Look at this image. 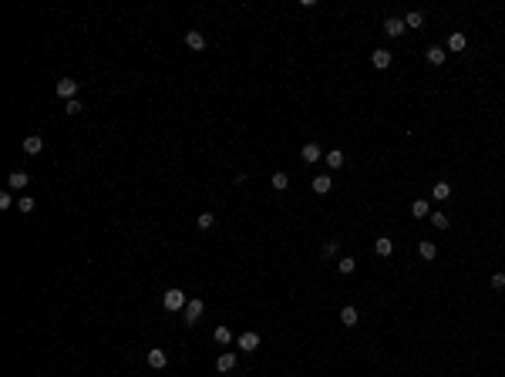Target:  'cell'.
I'll return each mask as SVG.
<instances>
[{
	"label": "cell",
	"instance_id": "cell-20",
	"mask_svg": "<svg viewBox=\"0 0 505 377\" xmlns=\"http://www.w3.org/2000/svg\"><path fill=\"white\" fill-rule=\"evenodd\" d=\"M327 165H330V168H344V152H340V148H334V152L327 155Z\"/></svg>",
	"mask_w": 505,
	"mask_h": 377
},
{
	"label": "cell",
	"instance_id": "cell-32",
	"mask_svg": "<svg viewBox=\"0 0 505 377\" xmlns=\"http://www.w3.org/2000/svg\"><path fill=\"white\" fill-rule=\"evenodd\" d=\"M337 253V243H334V239H330V243H324V256H334Z\"/></svg>",
	"mask_w": 505,
	"mask_h": 377
},
{
	"label": "cell",
	"instance_id": "cell-13",
	"mask_svg": "<svg viewBox=\"0 0 505 377\" xmlns=\"http://www.w3.org/2000/svg\"><path fill=\"white\" fill-rule=\"evenodd\" d=\"M357 320L360 317H357L354 307H344V310H340V323H344V327H357Z\"/></svg>",
	"mask_w": 505,
	"mask_h": 377
},
{
	"label": "cell",
	"instance_id": "cell-22",
	"mask_svg": "<svg viewBox=\"0 0 505 377\" xmlns=\"http://www.w3.org/2000/svg\"><path fill=\"white\" fill-rule=\"evenodd\" d=\"M216 344H233V333H229V327H216Z\"/></svg>",
	"mask_w": 505,
	"mask_h": 377
},
{
	"label": "cell",
	"instance_id": "cell-8",
	"mask_svg": "<svg viewBox=\"0 0 505 377\" xmlns=\"http://www.w3.org/2000/svg\"><path fill=\"white\" fill-rule=\"evenodd\" d=\"M330 189H334V178H330V175H317L314 178V192H317V196H327Z\"/></svg>",
	"mask_w": 505,
	"mask_h": 377
},
{
	"label": "cell",
	"instance_id": "cell-25",
	"mask_svg": "<svg viewBox=\"0 0 505 377\" xmlns=\"http://www.w3.org/2000/svg\"><path fill=\"white\" fill-rule=\"evenodd\" d=\"M431 222H435V229H448L451 219L445 216V212H431Z\"/></svg>",
	"mask_w": 505,
	"mask_h": 377
},
{
	"label": "cell",
	"instance_id": "cell-15",
	"mask_svg": "<svg viewBox=\"0 0 505 377\" xmlns=\"http://www.w3.org/2000/svg\"><path fill=\"white\" fill-rule=\"evenodd\" d=\"M418 256H421V259H435V256H438V246L425 239V243H418Z\"/></svg>",
	"mask_w": 505,
	"mask_h": 377
},
{
	"label": "cell",
	"instance_id": "cell-4",
	"mask_svg": "<svg viewBox=\"0 0 505 377\" xmlns=\"http://www.w3.org/2000/svg\"><path fill=\"white\" fill-rule=\"evenodd\" d=\"M404 31H408V27H404L401 17H387V21H384V34H387V37H401Z\"/></svg>",
	"mask_w": 505,
	"mask_h": 377
},
{
	"label": "cell",
	"instance_id": "cell-27",
	"mask_svg": "<svg viewBox=\"0 0 505 377\" xmlns=\"http://www.w3.org/2000/svg\"><path fill=\"white\" fill-rule=\"evenodd\" d=\"M17 209H21V212H34V199H31V196H21V199H17Z\"/></svg>",
	"mask_w": 505,
	"mask_h": 377
},
{
	"label": "cell",
	"instance_id": "cell-3",
	"mask_svg": "<svg viewBox=\"0 0 505 377\" xmlns=\"http://www.w3.org/2000/svg\"><path fill=\"white\" fill-rule=\"evenodd\" d=\"M202 310H206V303H202V300H189V303H185V323H189V327H192V323H199Z\"/></svg>",
	"mask_w": 505,
	"mask_h": 377
},
{
	"label": "cell",
	"instance_id": "cell-6",
	"mask_svg": "<svg viewBox=\"0 0 505 377\" xmlns=\"http://www.w3.org/2000/svg\"><path fill=\"white\" fill-rule=\"evenodd\" d=\"M41 148H44V138H41V135H27V138H24V152H27V155H37Z\"/></svg>",
	"mask_w": 505,
	"mask_h": 377
},
{
	"label": "cell",
	"instance_id": "cell-30",
	"mask_svg": "<svg viewBox=\"0 0 505 377\" xmlns=\"http://www.w3.org/2000/svg\"><path fill=\"white\" fill-rule=\"evenodd\" d=\"M64 111H67V115H78V111H81V101H78V98H74V101H67V105H64Z\"/></svg>",
	"mask_w": 505,
	"mask_h": 377
},
{
	"label": "cell",
	"instance_id": "cell-9",
	"mask_svg": "<svg viewBox=\"0 0 505 377\" xmlns=\"http://www.w3.org/2000/svg\"><path fill=\"white\" fill-rule=\"evenodd\" d=\"M185 44H189L192 51H206V37H202L199 31H189L185 34Z\"/></svg>",
	"mask_w": 505,
	"mask_h": 377
},
{
	"label": "cell",
	"instance_id": "cell-21",
	"mask_svg": "<svg viewBox=\"0 0 505 377\" xmlns=\"http://www.w3.org/2000/svg\"><path fill=\"white\" fill-rule=\"evenodd\" d=\"M411 216H418V219H425V216H431V209H428L425 199H418L415 206H411Z\"/></svg>",
	"mask_w": 505,
	"mask_h": 377
},
{
	"label": "cell",
	"instance_id": "cell-17",
	"mask_svg": "<svg viewBox=\"0 0 505 377\" xmlns=\"http://www.w3.org/2000/svg\"><path fill=\"white\" fill-rule=\"evenodd\" d=\"M216 367H219L223 374H226V370H233V367H236V354H223L219 360H216Z\"/></svg>",
	"mask_w": 505,
	"mask_h": 377
},
{
	"label": "cell",
	"instance_id": "cell-16",
	"mask_svg": "<svg viewBox=\"0 0 505 377\" xmlns=\"http://www.w3.org/2000/svg\"><path fill=\"white\" fill-rule=\"evenodd\" d=\"M431 196H435L438 202H445V199L451 196V185H448V182H435V189H431Z\"/></svg>",
	"mask_w": 505,
	"mask_h": 377
},
{
	"label": "cell",
	"instance_id": "cell-28",
	"mask_svg": "<svg viewBox=\"0 0 505 377\" xmlns=\"http://www.w3.org/2000/svg\"><path fill=\"white\" fill-rule=\"evenodd\" d=\"M286 185H290L286 172H276V175H273V189H286Z\"/></svg>",
	"mask_w": 505,
	"mask_h": 377
},
{
	"label": "cell",
	"instance_id": "cell-5",
	"mask_svg": "<svg viewBox=\"0 0 505 377\" xmlns=\"http://www.w3.org/2000/svg\"><path fill=\"white\" fill-rule=\"evenodd\" d=\"M370 64L377 67V71H384V67H391V51H384V47H377V51L370 54Z\"/></svg>",
	"mask_w": 505,
	"mask_h": 377
},
{
	"label": "cell",
	"instance_id": "cell-26",
	"mask_svg": "<svg viewBox=\"0 0 505 377\" xmlns=\"http://www.w3.org/2000/svg\"><path fill=\"white\" fill-rule=\"evenodd\" d=\"M213 226H216V216L213 212H202L199 216V229H213Z\"/></svg>",
	"mask_w": 505,
	"mask_h": 377
},
{
	"label": "cell",
	"instance_id": "cell-23",
	"mask_svg": "<svg viewBox=\"0 0 505 377\" xmlns=\"http://www.w3.org/2000/svg\"><path fill=\"white\" fill-rule=\"evenodd\" d=\"M27 182H31V178H27V172H11V189H24Z\"/></svg>",
	"mask_w": 505,
	"mask_h": 377
},
{
	"label": "cell",
	"instance_id": "cell-7",
	"mask_svg": "<svg viewBox=\"0 0 505 377\" xmlns=\"http://www.w3.org/2000/svg\"><path fill=\"white\" fill-rule=\"evenodd\" d=\"M145 360H148V367H155V370H162V367L168 364L165 350H158V347H155V350H148V357H145Z\"/></svg>",
	"mask_w": 505,
	"mask_h": 377
},
{
	"label": "cell",
	"instance_id": "cell-10",
	"mask_svg": "<svg viewBox=\"0 0 505 377\" xmlns=\"http://www.w3.org/2000/svg\"><path fill=\"white\" fill-rule=\"evenodd\" d=\"M445 57H448V51L445 47H428V64H445Z\"/></svg>",
	"mask_w": 505,
	"mask_h": 377
},
{
	"label": "cell",
	"instance_id": "cell-18",
	"mask_svg": "<svg viewBox=\"0 0 505 377\" xmlns=\"http://www.w3.org/2000/svg\"><path fill=\"white\" fill-rule=\"evenodd\" d=\"M421 24H425V14L421 11H411L408 17H404V27H421Z\"/></svg>",
	"mask_w": 505,
	"mask_h": 377
},
{
	"label": "cell",
	"instance_id": "cell-24",
	"mask_svg": "<svg viewBox=\"0 0 505 377\" xmlns=\"http://www.w3.org/2000/svg\"><path fill=\"white\" fill-rule=\"evenodd\" d=\"M337 269H340L344 276H350V273L357 269V263H354V256H344V259H340V266H337Z\"/></svg>",
	"mask_w": 505,
	"mask_h": 377
},
{
	"label": "cell",
	"instance_id": "cell-11",
	"mask_svg": "<svg viewBox=\"0 0 505 377\" xmlns=\"http://www.w3.org/2000/svg\"><path fill=\"white\" fill-rule=\"evenodd\" d=\"M303 162H320V145L317 142H310V145H303Z\"/></svg>",
	"mask_w": 505,
	"mask_h": 377
},
{
	"label": "cell",
	"instance_id": "cell-1",
	"mask_svg": "<svg viewBox=\"0 0 505 377\" xmlns=\"http://www.w3.org/2000/svg\"><path fill=\"white\" fill-rule=\"evenodd\" d=\"M185 303H189V297H185L179 287H172V290H165V293H162V307H165V310H172V313H175V310H185Z\"/></svg>",
	"mask_w": 505,
	"mask_h": 377
},
{
	"label": "cell",
	"instance_id": "cell-29",
	"mask_svg": "<svg viewBox=\"0 0 505 377\" xmlns=\"http://www.w3.org/2000/svg\"><path fill=\"white\" fill-rule=\"evenodd\" d=\"M14 206V196L11 192H0V209H11Z\"/></svg>",
	"mask_w": 505,
	"mask_h": 377
},
{
	"label": "cell",
	"instance_id": "cell-2",
	"mask_svg": "<svg viewBox=\"0 0 505 377\" xmlns=\"http://www.w3.org/2000/svg\"><path fill=\"white\" fill-rule=\"evenodd\" d=\"M57 95L67 98V101H74V98H78V81H74V78H61V81H57Z\"/></svg>",
	"mask_w": 505,
	"mask_h": 377
},
{
	"label": "cell",
	"instance_id": "cell-12",
	"mask_svg": "<svg viewBox=\"0 0 505 377\" xmlns=\"http://www.w3.org/2000/svg\"><path fill=\"white\" fill-rule=\"evenodd\" d=\"M256 347H259V337H256L253 330L239 337V350H256Z\"/></svg>",
	"mask_w": 505,
	"mask_h": 377
},
{
	"label": "cell",
	"instance_id": "cell-31",
	"mask_svg": "<svg viewBox=\"0 0 505 377\" xmlns=\"http://www.w3.org/2000/svg\"><path fill=\"white\" fill-rule=\"evenodd\" d=\"M492 287H495V290H505V273H495V276H492Z\"/></svg>",
	"mask_w": 505,
	"mask_h": 377
},
{
	"label": "cell",
	"instance_id": "cell-14",
	"mask_svg": "<svg viewBox=\"0 0 505 377\" xmlns=\"http://www.w3.org/2000/svg\"><path fill=\"white\" fill-rule=\"evenodd\" d=\"M374 249H377V256H391V253H394V239H387V236H381V239L374 243Z\"/></svg>",
	"mask_w": 505,
	"mask_h": 377
},
{
	"label": "cell",
	"instance_id": "cell-19",
	"mask_svg": "<svg viewBox=\"0 0 505 377\" xmlns=\"http://www.w3.org/2000/svg\"><path fill=\"white\" fill-rule=\"evenodd\" d=\"M465 44H468V41H465V34H451V37H448V51H465Z\"/></svg>",
	"mask_w": 505,
	"mask_h": 377
}]
</instances>
